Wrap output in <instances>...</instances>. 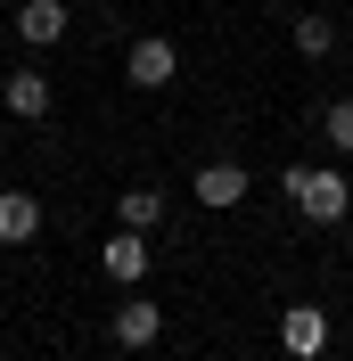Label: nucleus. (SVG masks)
Instances as JSON below:
<instances>
[{
	"instance_id": "f257e3e1",
	"label": "nucleus",
	"mask_w": 353,
	"mask_h": 361,
	"mask_svg": "<svg viewBox=\"0 0 353 361\" xmlns=\"http://www.w3.org/2000/svg\"><path fill=\"white\" fill-rule=\"evenodd\" d=\"M280 189L296 197V214H304V222H321V230H337V222H345V205H353V189H345V173H337V164H287Z\"/></svg>"
},
{
	"instance_id": "f03ea898",
	"label": "nucleus",
	"mask_w": 353,
	"mask_h": 361,
	"mask_svg": "<svg viewBox=\"0 0 353 361\" xmlns=\"http://www.w3.org/2000/svg\"><path fill=\"white\" fill-rule=\"evenodd\" d=\"M173 74H181V49L164 42V33H140V42L124 49V82L132 90H164Z\"/></svg>"
},
{
	"instance_id": "7ed1b4c3",
	"label": "nucleus",
	"mask_w": 353,
	"mask_h": 361,
	"mask_svg": "<svg viewBox=\"0 0 353 361\" xmlns=\"http://www.w3.org/2000/svg\"><path fill=\"white\" fill-rule=\"evenodd\" d=\"M280 345H287V361H321L329 353V312H321V304H287Z\"/></svg>"
},
{
	"instance_id": "20e7f679",
	"label": "nucleus",
	"mask_w": 353,
	"mask_h": 361,
	"mask_svg": "<svg viewBox=\"0 0 353 361\" xmlns=\"http://www.w3.org/2000/svg\"><path fill=\"white\" fill-rule=\"evenodd\" d=\"M0 107L17 115V123H42V115H49V74L42 66H17L8 82H0Z\"/></svg>"
},
{
	"instance_id": "39448f33",
	"label": "nucleus",
	"mask_w": 353,
	"mask_h": 361,
	"mask_svg": "<svg viewBox=\"0 0 353 361\" xmlns=\"http://www.w3.org/2000/svg\"><path fill=\"white\" fill-rule=\"evenodd\" d=\"M239 197H246V164H239V157H214V164H198V205L230 214Z\"/></svg>"
},
{
	"instance_id": "423d86ee",
	"label": "nucleus",
	"mask_w": 353,
	"mask_h": 361,
	"mask_svg": "<svg viewBox=\"0 0 353 361\" xmlns=\"http://www.w3.org/2000/svg\"><path fill=\"white\" fill-rule=\"evenodd\" d=\"M156 337H164V312H156L148 295H124V304H115V345L140 353V345H156Z\"/></svg>"
},
{
	"instance_id": "0eeeda50",
	"label": "nucleus",
	"mask_w": 353,
	"mask_h": 361,
	"mask_svg": "<svg viewBox=\"0 0 353 361\" xmlns=\"http://www.w3.org/2000/svg\"><path fill=\"white\" fill-rule=\"evenodd\" d=\"M25 238H42V205L33 189H0V247H25Z\"/></svg>"
},
{
	"instance_id": "6e6552de",
	"label": "nucleus",
	"mask_w": 353,
	"mask_h": 361,
	"mask_svg": "<svg viewBox=\"0 0 353 361\" xmlns=\"http://www.w3.org/2000/svg\"><path fill=\"white\" fill-rule=\"evenodd\" d=\"M17 33H25L33 49L66 42V0H25V8H17Z\"/></svg>"
},
{
	"instance_id": "1a4fd4ad",
	"label": "nucleus",
	"mask_w": 353,
	"mask_h": 361,
	"mask_svg": "<svg viewBox=\"0 0 353 361\" xmlns=\"http://www.w3.org/2000/svg\"><path fill=\"white\" fill-rule=\"evenodd\" d=\"M99 263H107V279H148V230H115Z\"/></svg>"
},
{
	"instance_id": "9d476101",
	"label": "nucleus",
	"mask_w": 353,
	"mask_h": 361,
	"mask_svg": "<svg viewBox=\"0 0 353 361\" xmlns=\"http://www.w3.org/2000/svg\"><path fill=\"white\" fill-rule=\"evenodd\" d=\"M115 214H124V230H156V222H164V189H124Z\"/></svg>"
},
{
	"instance_id": "9b49d317",
	"label": "nucleus",
	"mask_w": 353,
	"mask_h": 361,
	"mask_svg": "<svg viewBox=\"0 0 353 361\" xmlns=\"http://www.w3.org/2000/svg\"><path fill=\"white\" fill-rule=\"evenodd\" d=\"M296 49L304 58H329L337 49V17H296Z\"/></svg>"
},
{
	"instance_id": "f8f14e48",
	"label": "nucleus",
	"mask_w": 353,
	"mask_h": 361,
	"mask_svg": "<svg viewBox=\"0 0 353 361\" xmlns=\"http://www.w3.org/2000/svg\"><path fill=\"white\" fill-rule=\"evenodd\" d=\"M321 140H329V148H353V99H329V107H321Z\"/></svg>"
}]
</instances>
